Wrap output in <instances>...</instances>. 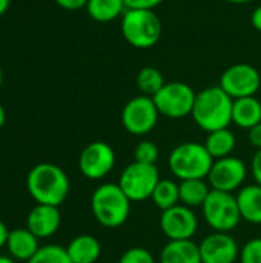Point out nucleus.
Listing matches in <instances>:
<instances>
[{"mask_svg": "<svg viewBox=\"0 0 261 263\" xmlns=\"http://www.w3.org/2000/svg\"><path fill=\"white\" fill-rule=\"evenodd\" d=\"M26 190L38 205L60 206L71 190L68 174L54 163H37L26 176Z\"/></svg>", "mask_w": 261, "mask_h": 263, "instance_id": "1", "label": "nucleus"}, {"mask_svg": "<svg viewBox=\"0 0 261 263\" xmlns=\"http://www.w3.org/2000/svg\"><path fill=\"white\" fill-rule=\"evenodd\" d=\"M232 105L234 99L228 96L220 85L209 86L197 92L191 117L195 125L206 133L229 128L232 123Z\"/></svg>", "mask_w": 261, "mask_h": 263, "instance_id": "2", "label": "nucleus"}, {"mask_svg": "<svg viewBox=\"0 0 261 263\" xmlns=\"http://www.w3.org/2000/svg\"><path fill=\"white\" fill-rule=\"evenodd\" d=\"M131 200L118 183H102L91 196V211L94 219L108 230L120 228L131 213Z\"/></svg>", "mask_w": 261, "mask_h": 263, "instance_id": "3", "label": "nucleus"}, {"mask_svg": "<svg viewBox=\"0 0 261 263\" xmlns=\"http://www.w3.org/2000/svg\"><path fill=\"white\" fill-rule=\"evenodd\" d=\"M123 39L137 49H148L158 43L163 23L154 9H126L120 23Z\"/></svg>", "mask_w": 261, "mask_h": 263, "instance_id": "4", "label": "nucleus"}, {"mask_svg": "<svg viewBox=\"0 0 261 263\" xmlns=\"http://www.w3.org/2000/svg\"><path fill=\"white\" fill-rule=\"evenodd\" d=\"M214 165L212 156L203 143L185 142L177 145L168 157V166L180 182L188 179H208Z\"/></svg>", "mask_w": 261, "mask_h": 263, "instance_id": "5", "label": "nucleus"}, {"mask_svg": "<svg viewBox=\"0 0 261 263\" xmlns=\"http://www.w3.org/2000/svg\"><path fill=\"white\" fill-rule=\"evenodd\" d=\"M202 214L206 223L218 233H231L242 222L237 197L234 193L211 190L208 199L202 205Z\"/></svg>", "mask_w": 261, "mask_h": 263, "instance_id": "6", "label": "nucleus"}, {"mask_svg": "<svg viewBox=\"0 0 261 263\" xmlns=\"http://www.w3.org/2000/svg\"><path fill=\"white\" fill-rule=\"evenodd\" d=\"M160 179L157 165H146L134 160L122 171L117 183L131 202H145L151 199Z\"/></svg>", "mask_w": 261, "mask_h": 263, "instance_id": "7", "label": "nucleus"}, {"mask_svg": "<svg viewBox=\"0 0 261 263\" xmlns=\"http://www.w3.org/2000/svg\"><path fill=\"white\" fill-rule=\"evenodd\" d=\"M197 92L185 82H166L152 97L160 116L166 119H183L191 116Z\"/></svg>", "mask_w": 261, "mask_h": 263, "instance_id": "8", "label": "nucleus"}, {"mask_svg": "<svg viewBox=\"0 0 261 263\" xmlns=\"http://www.w3.org/2000/svg\"><path fill=\"white\" fill-rule=\"evenodd\" d=\"M158 117L160 112L154 103V99L140 94L132 97L123 106L122 125L132 136H146L155 128Z\"/></svg>", "mask_w": 261, "mask_h": 263, "instance_id": "9", "label": "nucleus"}, {"mask_svg": "<svg viewBox=\"0 0 261 263\" xmlns=\"http://www.w3.org/2000/svg\"><path fill=\"white\" fill-rule=\"evenodd\" d=\"M115 166L114 148L102 140L91 142L83 148L78 157V170L88 180L105 179Z\"/></svg>", "mask_w": 261, "mask_h": 263, "instance_id": "10", "label": "nucleus"}, {"mask_svg": "<svg viewBox=\"0 0 261 263\" xmlns=\"http://www.w3.org/2000/svg\"><path fill=\"white\" fill-rule=\"evenodd\" d=\"M248 177V165L245 160L235 156H228L214 160V165L208 176V183L212 190L223 193H235L245 186Z\"/></svg>", "mask_w": 261, "mask_h": 263, "instance_id": "11", "label": "nucleus"}, {"mask_svg": "<svg viewBox=\"0 0 261 263\" xmlns=\"http://www.w3.org/2000/svg\"><path fill=\"white\" fill-rule=\"evenodd\" d=\"M218 85L234 100L252 97L260 89L261 76L258 69L249 63H235L225 69Z\"/></svg>", "mask_w": 261, "mask_h": 263, "instance_id": "12", "label": "nucleus"}, {"mask_svg": "<svg viewBox=\"0 0 261 263\" xmlns=\"http://www.w3.org/2000/svg\"><path fill=\"white\" fill-rule=\"evenodd\" d=\"M160 230L169 240H191L198 231V217L182 203L162 211Z\"/></svg>", "mask_w": 261, "mask_h": 263, "instance_id": "13", "label": "nucleus"}, {"mask_svg": "<svg viewBox=\"0 0 261 263\" xmlns=\"http://www.w3.org/2000/svg\"><path fill=\"white\" fill-rule=\"evenodd\" d=\"M202 263H235L240 257V247L229 233L214 231L198 243Z\"/></svg>", "mask_w": 261, "mask_h": 263, "instance_id": "14", "label": "nucleus"}, {"mask_svg": "<svg viewBox=\"0 0 261 263\" xmlns=\"http://www.w3.org/2000/svg\"><path fill=\"white\" fill-rule=\"evenodd\" d=\"M62 223V214L58 206L35 205L26 216V228L37 239H48L54 236Z\"/></svg>", "mask_w": 261, "mask_h": 263, "instance_id": "15", "label": "nucleus"}, {"mask_svg": "<svg viewBox=\"0 0 261 263\" xmlns=\"http://www.w3.org/2000/svg\"><path fill=\"white\" fill-rule=\"evenodd\" d=\"M38 240L28 228L11 230L6 240L8 253L12 259L20 262H28L40 248Z\"/></svg>", "mask_w": 261, "mask_h": 263, "instance_id": "16", "label": "nucleus"}, {"mask_svg": "<svg viewBox=\"0 0 261 263\" xmlns=\"http://www.w3.org/2000/svg\"><path fill=\"white\" fill-rule=\"evenodd\" d=\"M237 203L240 210L242 220L261 225V186L257 183L242 186L237 194Z\"/></svg>", "mask_w": 261, "mask_h": 263, "instance_id": "17", "label": "nucleus"}, {"mask_svg": "<svg viewBox=\"0 0 261 263\" xmlns=\"http://www.w3.org/2000/svg\"><path fill=\"white\" fill-rule=\"evenodd\" d=\"M160 263H202L198 243L191 240H168L160 251Z\"/></svg>", "mask_w": 261, "mask_h": 263, "instance_id": "18", "label": "nucleus"}, {"mask_svg": "<svg viewBox=\"0 0 261 263\" xmlns=\"http://www.w3.org/2000/svg\"><path fill=\"white\" fill-rule=\"evenodd\" d=\"M66 251L72 263H97L102 256V245L94 236L80 234L68 243Z\"/></svg>", "mask_w": 261, "mask_h": 263, "instance_id": "19", "label": "nucleus"}, {"mask_svg": "<svg viewBox=\"0 0 261 263\" xmlns=\"http://www.w3.org/2000/svg\"><path fill=\"white\" fill-rule=\"evenodd\" d=\"M232 123L242 129H251L261 123V102L255 97L235 99L232 105Z\"/></svg>", "mask_w": 261, "mask_h": 263, "instance_id": "20", "label": "nucleus"}, {"mask_svg": "<svg viewBox=\"0 0 261 263\" xmlns=\"http://www.w3.org/2000/svg\"><path fill=\"white\" fill-rule=\"evenodd\" d=\"M203 145L208 149V153L212 156V159L217 160L232 156V151L235 149L237 145V137L229 128H222L208 133Z\"/></svg>", "mask_w": 261, "mask_h": 263, "instance_id": "21", "label": "nucleus"}, {"mask_svg": "<svg viewBox=\"0 0 261 263\" xmlns=\"http://www.w3.org/2000/svg\"><path fill=\"white\" fill-rule=\"evenodd\" d=\"M180 203L188 208H202L211 193V185L206 179H188L180 183Z\"/></svg>", "mask_w": 261, "mask_h": 263, "instance_id": "22", "label": "nucleus"}, {"mask_svg": "<svg viewBox=\"0 0 261 263\" xmlns=\"http://www.w3.org/2000/svg\"><path fill=\"white\" fill-rule=\"evenodd\" d=\"M86 11L98 23H109L122 17L126 11L125 0H88Z\"/></svg>", "mask_w": 261, "mask_h": 263, "instance_id": "23", "label": "nucleus"}, {"mask_svg": "<svg viewBox=\"0 0 261 263\" xmlns=\"http://www.w3.org/2000/svg\"><path fill=\"white\" fill-rule=\"evenodd\" d=\"M151 200L160 211H166L180 203V185L174 179H160Z\"/></svg>", "mask_w": 261, "mask_h": 263, "instance_id": "24", "label": "nucleus"}, {"mask_svg": "<svg viewBox=\"0 0 261 263\" xmlns=\"http://www.w3.org/2000/svg\"><path fill=\"white\" fill-rule=\"evenodd\" d=\"M135 83H137V88L140 89V92L143 96L154 97L165 86L166 82H165V77L158 68L145 66L137 72Z\"/></svg>", "mask_w": 261, "mask_h": 263, "instance_id": "25", "label": "nucleus"}, {"mask_svg": "<svg viewBox=\"0 0 261 263\" xmlns=\"http://www.w3.org/2000/svg\"><path fill=\"white\" fill-rule=\"evenodd\" d=\"M26 263H72L66 248L60 245H45Z\"/></svg>", "mask_w": 261, "mask_h": 263, "instance_id": "26", "label": "nucleus"}, {"mask_svg": "<svg viewBox=\"0 0 261 263\" xmlns=\"http://www.w3.org/2000/svg\"><path fill=\"white\" fill-rule=\"evenodd\" d=\"M160 157V149L152 140H142L134 148V160L146 165H155Z\"/></svg>", "mask_w": 261, "mask_h": 263, "instance_id": "27", "label": "nucleus"}, {"mask_svg": "<svg viewBox=\"0 0 261 263\" xmlns=\"http://www.w3.org/2000/svg\"><path fill=\"white\" fill-rule=\"evenodd\" d=\"M240 263H261V237L248 240L240 248Z\"/></svg>", "mask_w": 261, "mask_h": 263, "instance_id": "28", "label": "nucleus"}, {"mask_svg": "<svg viewBox=\"0 0 261 263\" xmlns=\"http://www.w3.org/2000/svg\"><path fill=\"white\" fill-rule=\"evenodd\" d=\"M118 263H155V259L149 250L143 247H134V248L126 250L120 256Z\"/></svg>", "mask_w": 261, "mask_h": 263, "instance_id": "29", "label": "nucleus"}, {"mask_svg": "<svg viewBox=\"0 0 261 263\" xmlns=\"http://www.w3.org/2000/svg\"><path fill=\"white\" fill-rule=\"evenodd\" d=\"M165 0H125L126 9H154Z\"/></svg>", "mask_w": 261, "mask_h": 263, "instance_id": "30", "label": "nucleus"}, {"mask_svg": "<svg viewBox=\"0 0 261 263\" xmlns=\"http://www.w3.org/2000/svg\"><path fill=\"white\" fill-rule=\"evenodd\" d=\"M251 174L257 185L261 186V149H258L251 160Z\"/></svg>", "mask_w": 261, "mask_h": 263, "instance_id": "31", "label": "nucleus"}, {"mask_svg": "<svg viewBox=\"0 0 261 263\" xmlns=\"http://www.w3.org/2000/svg\"><path fill=\"white\" fill-rule=\"evenodd\" d=\"M60 8L68 9V11H77L82 8H86L88 0H54Z\"/></svg>", "mask_w": 261, "mask_h": 263, "instance_id": "32", "label": "nucleus"}, {"mask_svg": "<svg viewBox=\"0 0 261 263\" xmlns=\"http://www.w3.org/2000/svg\"><path fill=\"white\" fill-rule=\"evenodd\" d=\"M248 139H249V143L258 151L261 149V123L252 126L251 129H248Z\"/></svg>", "mask_w": 261, "mask_h": 263, "instance_id": "33", "label": "nucleus"}, {"mask_svg": "<svg viewBox=\"0 0 261 263\" xmlns=\"http://www.w3.org/2000/svg\"><path fill=\"white\" fill-rule=\"evenodd\" d=\"M251 22H252V26L261 32V6L254 9V12L251 15Z\"/></svg>", "mask_w": 261, "mask_h": 263, "instance_id": "34", "label": "nucleus"}, {"mask_svg": "<svg viewBox=\"0 0 261 263\" xmlns=\"http://www.w3.org/2000/svg\"><path fill=\"white\" fill-rule=\"evenodd\" d=\"M8 234H9V231H8V227H6V225H5V222L0 219V250H2L3 247H6Z\"/></svg>", "mask_w": 261, "mask_h": 263, "instance_id": "35", "label": "nucleus"}, {"mask_svg": "<svg viewBox=\"0 0 261 263\" xmlns=\"http://www.w3.org/2000/svg\"><path fill=\"white\" fill-rule=\"evenodd\" d=\"M9 2H11V0H0V15H3V14L8 11V8H9Z\"/></svg>", "mask_w": 261, "mask_h": 263, "instance_id": "36", "label": "nucleus"}, {"mask_svg": "<svg viewBox=\"0 0 261 263\" xmlns=\"http://www.w3.org/2000/svg\"><path fill=\"white\" fill-rule=\"evenodd\" d=\"M5 122H6V111H5V108L2 106V103H0V129L3 128Z\"/></svg>", "mask_w": 261, "mask_h": 263, "instance_id": "37", "label": "nucleus"}, {"mask_svg": "<svg viewBox=\"0 0 261 263\" xmlns=\"http://www.w3.org/2000/svg\"><path fill=\"white\" fill-rule=\"evenodd\" d=\"M225 2H229V3H234V5H245V3H249V2H254V0H225Z\"/></svg>", "mask_w": 261, "mask_h": 263, "instance_id": "38", "label": "nucleus"}, {"mask_svg": "<svg viewBox=\"0 0 261 263\" xmlns=\"http://www.w3.org/2000/svg\"><path fill=\"white\" fill-rule=\"evenodd\" d=\"M0 263H15V260L8 256H0Z\"/></svg>", "mask_w": 261, "mask_h": 263, "instance_id": "39", "label": "nucleus"}, {"mask_svg": "<svg viewBox=\"0 0 261 263\" xmlns=\"http://www.w3.org/2000/svg\"><path fill=\"white\" fill-rule=\"evenodd\" d=\"M2 82H3V74H2V68H0V88H2Z\"/></svg>", "mask_w": 261, "mask_h": 263, "instance_id": "40", "label": "nucleus"}]
</instances>
